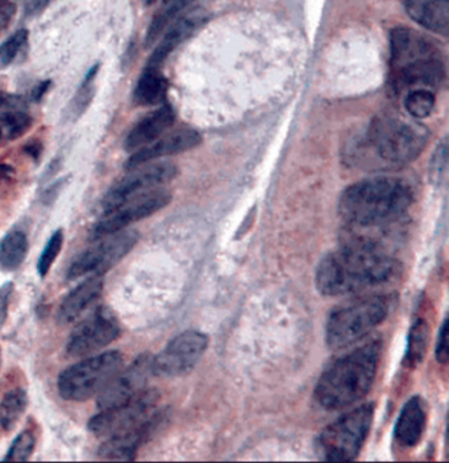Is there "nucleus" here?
I'll return each mask as SVG.
<instances>
[{
	"instance_id": "obj_9",
	"label": "nucleus",
	"mask_w": 449,
	"mask_h": 463,
	"mask_svg": "<svg viewBox=\"0 0 449 463\" xmlns=\"http://www.w3.org/2000/svg\"><path fill=\"white\" fill-rule=\"evenodd\" d=\"M139 241V234L132 230H122L108 235L105 241L82 252L71 263L69 279L86 275L103 276L131 252Z\"/></svg>"
},
{
	"instance_id": "obj_13",
	"label": "nucleus",
	"mask_w": 449,
	"mask_h": 463,
	"mask_svg": "<svg viewBox=\"0 0 449 463\" xmlns=\"http://www.w3.org/2000/svg\"><path fill=\"white\" fill-rule=\"evenodd\" d=\"M155 402L157 395L154 391L145 390L126 404L99 411V413L89 421V430L95 436L108 439L120 431L136 427L140 422L154 415Z\"/></svg>"
},
{
	"instance_id": "obj_36",
	"label": "nucleus",
	"mask_w": 449,
	"mask_h": 463,
	"mask_svg": "<svg viewBox=\"0 0 449 463\" xmlns=\"http://www.w3.org/2000/svg\"><path fill=\"white\" fill-rule=\"evenodd\" d=\"M22 106H27V103H25L22 97L0 91V112L10 110V109L14 108H22Z\"/></svg>"
},
{
	"instance_id": "obj_42",
	"label": "nucleus",
	"mask_w": 449,
	"mask_h": 463,
	"mask_svg": "<svg viewBox=\"0 0 449 463\" xmlns=\"http://www.w3.org/2000/svg\"><path fill=\"white\" fill-rule=\"evenodd\" d=\"M155 2H157V0H145L146 5H154Z\"/></svg>"
},
{
	"instance_id": "obj_32",
	"label": "nucleus",
	"mask_w": 449,
	"mask_h": 463,
	"mask_svg": "<svg viewBox=\"0 0 449 463\" xmlns=\"http://www.w3.org/2000/svg\"><path fill=\"white\" fill-rule=\"evenodd\" d=\"M62 246L63 232L61 229H59L49 238L47 246L42 250L39 261H37V271H39V275L42 278H45L48 272L51 271V266H53L54 261H56L60 252H61Z\"/></svg>"
},
{
	"instance_id": "obj_24",
	"label": "nucleus",
	"mask_w": 449,
	"mask_h": 463,
	"mask_svg": "<svg viewBox=\"0 0 449 463\" xmlns=\"http://www.w3.org/2000/svg\"><path fill=\"white\" fill-rule=\"evenodd\" d=\"M28 238L20 230H13L0 241V267L5 271H15L28 254Z\"/></svg>"
},
{
	"instance_id": "obj_40",
	"label": "nucleus",
	"mask_w": 449,
	"mask_h": 463,
	"mask_svg": "<svg viewBox=\"0 0 449 463\" xmlns=\"http://www.w3.org/2000/svg\"><path fill=\"white\" fill-rule=\"evenodd\" d=\"M25 151H27L32 157L37 159L40 154H42V146H40V143H31L30 146H25Z\"/></svg>"
},
{
	"instance_id": "obj_26",
	"label": "nucleus",
	"mask_w": 449,
	"mask_h": 463,
	"mask_svg": "<svg viewBox=\"0 0 449 463\" xmlns=\"http://www.w3.org/2000/svg\"><path fill=\"white\" fill-rule=\"evenodd\" d=\"M28 407V393L23 388H15L5 393L0 402V427L5 431L15 430Z\"/></svg>"
},
{
	"instance_id": "obj_28",
	"label": "nucleus",
	"mask_w": 449,
	"mask_h": 463,
	"mask_svg": "<svg viewBox=\"0 0 449 463\" xmlns=\"http://www.w3.org/2000/svg\"><path fill=\"white\" fill-rule=\"evenodd\" d=\"M98 69L99 66L95 65L86 74L85 80H83L82 85L78 89L76 96L71 100L70 105L68 109V118L70 120H77L85 114L88 110L89 106L93 102L95 96V86L94 80L98 74Z\"/></svg>"
},
{
	"instance_id": "obj_25",
	"label": "nucleus",
	"mask_w": 449,
	"mask_h": 463,
	"mask_svg": "<svg viewBox=\"0 0 449 463\" xmlns=\"http://www.w3.org/2000/svg\"><path fill=\"white\" fill-rule=\"evenodd\" d=\"M210 2V0H171L168 3V8L163 13L158 14L152 22L149 27L148 33H146L145 45L151 47L152 44L157 40V37L163 33V31L168 27L173 20L177 19L187 11L194 10V8H201V3Z\"/></svg>"
},
{
	"instance_id": "obj_31",
	"label": "nucleus",
	"mask_w": 449,
	"mask_h": 463,
	"mask_svg": "<svg viewBox=\"0 0 449 463\" xmlns=\"http://www.w3.org/2000/svg\"><path fill=\"white\" fill-rule=\"evenodd\" d=\"M36 447V439L30 430L22 431L19 436L14 439L10 450L5 454V462H24L31 458Z\"/></svg>"
},
{
	"instance_id": "obj_21",
	"label": "nucleus",
	"mask_w": 449,
	"mask_h": 463,
	"mask_svg": "<svg viewBox=\"0 0 449 463\" xmlns=\"http://www.w3.org/2000/svg\"><path fill=\"white\" fill-rule=\"evenodd\" d=\"M427 421L425 404L418 396L406 402L396 424V439L402 447L413 448L422 439Z\"/></svg>"
},
{
	"instance_id": "obj_15",
	"label": "nucleus",
	"mask_w": 449,
	"mask_h": 463,
	"mask_svg": "<svg viewBox=\"0 0 449 463\" xmlns=\"http://www.w3.org/2000/svg\"><path fill=\"white\" fill-rule=\"evenodd\" d=\"M152 373V355L144 354L126 370H120L98 395L99 411L119 407L146 390Z\"/></svg>"
},
{
	"instance_id": "obj_6",
	"label": "nucleus",
	"mask_w": 449,
	"mask_h": 463,
	"mask_svg": "<svg viewBox=\"0 0 449 463\" xmlns=\"http://www.w3.org/2000/svg\"><path fill=\"white\" fill-rule=\"evenodd\" d=\"M390 307L388 296L370 295L333 310L325 327L328 346L347 349L361 341L387 320Z\"/></svg>"
},
{
	"instance_id": "obj_7",
	"label": "nucleus",
	"mask_w": 449,
	"mask_h": 463,
	"mask_svg": "<svg viewBox=\"0 0 449 463\" xmlns=\"http://www.w3.org/2000/svg\"><path fill=\"white\" fill-rule=\"evenodd\" d=\"M374 405H360L325 427L315 442L319 458L330 462H351L357 458L372 428Z\"/></svg>"
},
{
	"instance_id": "obj_29",
	"label": "nucleus",
	"mask_w": 449,
	"mask_h": 463,
	"mask_svg": "<svg viewBox=\"0 0 449 463\" xmlns=\"http://www.w3.org/2000/svg\"><path fill=\"white\" fill-rule=\"evenodd\" d=\"M405 108L416 119H425L434 110L435 96L428 89H414L407 91Z\"/></svg>"
},
{
	"instance_id": "obj_5",
	"label": "nucleus",
	"mask_w": 449,
	"mask_h": 463,
	"mask_svg": "<svg viewBox=\"0 0 449 463\" xmlns=\"http://www.w3.org/2000/svg\"><path fill=\"white\" fill-rule=\"evenodd\" d=\"M390 51L391 79L398 90L436 88L444 79L439 49L416 31L396 28L390 36Z\"/></svg>"
},
{
	"instance_id": "obj_33",
	"label": "nucleus",
	"mask_w": 449,
	"mask_h": 463,
	"mask_svg": "<svg viewBox=\"0 0 449 463\" xmlns=\"http://www.w3.org/2000/svg\"><path fill=\"white\" fill-rule=\"evenodd\" d=\"M436 361L439 364H445L448 362V320L444 321L440 329L439 335H437L436 344Z\"/></svg>"
},
{
	"instance_id": "obj_18",
	"label": "nucleus",
	"mask_w": 449,
	"mask_h": 463,
	"mask_svg": "<svg viewBox=\"0 0 449 463\" xmlns=\"http://www.w3.org/2000/svg\"><path fill=\"white\" fill-rule=\"evenodd\" d=\"M206 20L207 14L201 8L187 11L185 15L178 17L177 22L172 25L171 30L166 33L158 47L154 49V54L149 59L148 66L158 68L163 65L175 49L182 45L187 39L200 30Z\"/></svg>"
},
{
	"instance_id": "obj_39",
	"label": "nucleus",
	"mask_w": 449,
	"mask_h": 463,
	"mask_svg": "<svg viewBox=\"0 0 449 463\" xmlns=\"http://www.w3.org/2000/svg\"><path fill=\"white\" fill-rule=\"evenodd\" d=\"M63 185V181H59V183L56 184V185L51 186L47 193H45V201H54L56 200L57 194H59L60 192H61Z\"/></svg>"
},
{
	"instance_id": "obj_11",
	"label": "nucleus",
	"mask_w": 449,
	"mask_h": 463,
	"mask_svg": "<svg viewBox=\"0 0 449 463\" xmlns=\"http://www.w3.org/2000/svg\"><path fill=\"white\" fill-rule=\"evenodd\" d=\"M172 201V194L165 189L155 188L128 198L122 205L105 213L94 229L95 238L108 237L122 232L129 224L151 217L158 210L165 208Z\"/></svg>"
},
{
	"instance_id": "obj_12",
	"label": "nucleus",
	"mask_w": 449,
	"mask_h": 463,
	"mask_svg": "<svg viewBox=\"0 0 449 463\" xmlns=\"http://www.w3.org/2000/svg\"><path fill=\"white\" fill-rule=\"evenodd\" d=\"M120 335L117 316L108 307H99L80 322L69 336L66 350L71 356H85L108 346Z\"/></svg>"
},
{
	"instance_id": "obj_23",
	"label": "nucleus",
	"mask_w": 449,
	"mask_h": 463,
	"mask_svg": "<svg viewBox=\"0 0 449 463\" xmlns=\"http://www.w3.org/2000/svg\"><path fill=\"white\" fill-rule=\"evenodd\" d=\"M168 80L158 68H148L143 71L134 90V102L137 106H157L165 102Z\"/></svg>"
},
{
	"instance_id": "obj_4",
	"label": "nucleus",
	"mask_w": 449,
	"mask_h": 463,
	"mask_svg": "<svg viewBox=\"0 0 449 463\" xmlns=\"http://www.w3.org/2000/svg\"><path fill=\"white\" fill-rule=\"evenodd\" d=\"M427 139V129L422 126L384 115L373 120L361 146L350 156L362 168H401L419 157Z\"/></svg>"
},
{
	"instance_id": "obj_27",
	"label": "nucleus",
	"mask_w": 449,
	"mask_h": 463,
	"mask_svg": "<svg viewBox=\"0 0 449 463\" xmlns=\"http://www.w3.org/2000/svg\"><path fill=\"white\" fill-rule=\"evenodd\" d=\"M428 345V325L425 320H418L411 327L408 335L407 352H406L405 364L408 367L418 366L423 361Z\"/></svg>"
},
{
	"instance_id": "obj_14",
	"label": "nucleus",
	"mask_w": 449,
	"mask_h": 463,
	"mask_svg": "<svg viewBox=\"0 0 449 463\" xmlns=\"http://www.w3.org/2000/svg\"><path fill=\"white\" fill-rule=\"evenodd\" d=\"M177 166L172 163L152 164L132 169L131 174L117 181L103 200L105 213L122 205L128 198L160 188L177 176Z\"/></svg>"
},
{
	"instance_id": "obj_30",
	"label": "nucleus",
	"mask_w": 449,
	"mask_h": 463,
	"mask_svg": "<svg viewBox=\"0 0 449 463\" xmlns=\"http://www.w3.org/2000/svg\"><path fill=\"white\" fill-rule=\"evenodd\" d=\"M28 45V31L20 30L0 45V71L15 62Z\"/></svg>"
},
{
	"instance_id": "obj_41",
	"label": "nucleus",
	"mask_w": 449,
	"mask_h": 463,
	"mask_svg": "<svg viewBox=\"0 0 449 463\" xmlns=\"http://www.w3.org/2000/svg\"><path fill=\"white\" fill-rule=\"evenodd\" d=\"M14 169L7 164H0V181L7 180L13 176Z\"/></svg>"
},
{
	"instance_id": "obj_16",
	"label": "nucleus",
	"mask_w": 449,
	"mask_h": 463,
	"mask_svg": "<svg viewBox=\"0 0 449 463\" xmlns=\"http://www.w3.org/2000/svg\"><path fill=\"white\" fill-rule=\"evenodd\" d=\"M201 143L200 132L195 131V129H175V131L169 132V134H164L154 143L135 151V154L126 160V168L132 171L137 166L145 165V164L161 159V157L190 151V149L200 146Z\"/></svg>"
},
{
	"instance_id": "obj_10",
	"label": "nucleus",
	"mask_w": 449,
	"mask_h": 463,
	"mask_svg": "<svg viewBox=\"0 0 449 463\" xmlns=\"http://www.w3.org/2000/svg\"><path fill=\"white\" fill-rule=\"evenodd\" d=\"M209 347V336L187 330L173 338L158 355L152 356V373L161 378H177L190 373Z\"/></svg>"
},
{
	"instance_id": "obj_8",
	"label": "nucleus",
	"mask_w": 449,
	"mask_h": 463,
	"mask_svg": "<svg viewBox=\"0 0 449 463\" xmlns=\"http://www.w3.org/2000/svg\"><path fill=\"white\" fill-rule=\"evenodd\" d=\"M123 355L108 352L86 358L66 368L59 376V392L69 402H86L102 392L123 368Z\"/></svg>"
},
{
	"instance_id": "obj_2",
	"label": "nucleus",
	"mask_w": 449,
	"mask_h": 463,
	"mask_svg": "<svg viewBox=\"0 0 449 463\" xmlns=\"http://www.w3.org/2000/svg\"><path fill=\"white\" fill-rule=\"evenodd\" d=\"M401 266L385 247L345 237L338 251L325 256L316 269L315 284L328 298L353 295L390 283Z\"/></svg>"
},
{
	"instance_id": "obj_17",
	"label": "nucleus",
	"mask_w": 449,
	"mask_h": 463,
	"mask_svg": "<svg viewBox=\"0 0 449 463\" xmlns=\"http://www.w3.org/2000/svg\"><path fill=\"white\" fill-rule=\"evenodd\" d=\"M157 420L158 417L154 413L145 421L137 424L136 427L108 437L105 444L98 450V456L100 458L108 459V461H134L140 445L154 430Z\"/></svg>"
},
{
	"instance_id": "obj_22",
	"label": "nucleus",
	"mask_w": 449,
	"mask_h": 463,
	"mask_svg": "<svg viewBox=\"0 0 449 463\" xmlns=\"http://www.w3.org/2000/svg\"><path fill=\"white\" fill-rule=\"evenodd\" d=\"M103 290L102 276H91L74 288L60 305L59 320L61 324L76 321L89 305L97 300Z\"/></svg>"
},
{
	"instance_id": "obj_19",
	"label": "nucleus",
	"mask_w": 449,
	"mask_h": 463,
	"mask_svg": "<svg viewBox=\"0 0 449 463\" xmlns=\"http://www.w3.org/2000/svg\"><path fill=\"white\" fill-rule=\"evenodd\" d=\"M175 120V112L171 106H161L157 110L149 112L135 128L129 131L125 140L126 151L134 152L169 131Z\"/></svg>"
},
{
	"instance_id": "obj_35",
	"label": "nucleus",
	"mask_w": 449,
	"mask_h": 463,
	"mask_svg": "<svg viewBox=\"0 0 449 463\" xmlns=\"http://www.w3.org/2000/svg\"><path fill=\"white\" fill-rule=\"evenodd\" d=\"M15 14V3L11 2V0H0V34L10 27Z\"/></svg>"
},
{
	"instance_id": "obj_34",
	"label": "nucleus",
	"mask_w": 449,
	"mask_h": 463,
	"mask_svg": "<svg viewBox=\"0 0 449 463\" xmlns=\"http://www.w3.org/2000/svg\"><path fill=\"white\" fill-rule=\"evenodd\" d=\"M14 293V283H5L0 287V330L5 326L7 320L8 307H10L11 298Z\"/></svg>"
},
{
	"instance_id": "obj_43",
	"label": "nucleus",
	"mask_w": 449,
	"mask_h": 463,
	"mask_svg": "<svg viewBox=\"0 0 449 463\" xmlns=\"http://www.w3.org/2000/svg\"><path fill=\"white\" fill-rule=\"evenodd\" d=\"M169 2H171V0H165V5H168Z\"/></svg>"
},
{
	"instance_id": "obj_20",
	"label": "nucleus",
	"mask_w": 449,
	"mask_h": 463,
	"mask_svg": "<svg viewBox=\"0 0 449 463\" xmlns=\"http://www.w3.org/2000/svg\"><path fill=\"white\" fill-rule=\"evenodd\" d=\"M403 3L414 22L435 33L447 36L449 0H403Z\"/></svg>"
},
{
	"instance_id": "obj_37",
	"label": "nucleus",
	"mask_w": 449,
	"mask_h": 463,
	"mask_svg": "<svg viewBox=\"0 0 449 463\" xmlns=\"http://www.w3.org/2000/svg\"><path fill=\"white\" fill-rule=\"evenodd\" d=\"M49 2H51V0H28L27 15L33 16L42 13L49 5Z\"/></svg>"
},
{
	"instance_id": "obj_3",
	"label": "nucleus",
	"mask_w": 449,
	"mask_h": 463,
	"mask_svg": "<svg viewBox=\"0 0 449 463\" xmlns=\"http://www.w3.org/2000/svg\"><path fill=\"white\" fill-rule=\"evenodd\" d=\"M381 353V341H372L333 362L316 384V402L325 411H341L364 399L373 387Z\"/></svg>"
},
{
	"instance_id": "obj_38",
	"label": "nucleus",
	"mask_w": 449,
	"mask_h": 463,
	"mask_svg": "<svg viewBox=\"0 0 449 463\" xmlns=\"http://www.w3.org/2000/svg\"><path fill=\"white\" fill-rule=\"evenodd\" d=\"M51 80H42V82H40L39 85L36 86V88L33 89V91H32V99L42 100V98L45 96V93H47L48 89L51 88Z\"/></svg>"
},
{
	"instance_id": "obj_1",
	"label": "nucleus",
	"mask_w": 449,
	"mask_h": 463,
	"mask_svg": "<svg viewBox=\"0 0 449 463\" xmlns=\"http://www.w3.org/2000/svg\"><path fill=\"white\" fill-rule=\"evenodd\" d=\"M411 203L413 191L405 181L391 177L369 178L342 192L339 214L347 224V237L384 246L379 240L382 232L399 222Z\"/></svg>"
}]
</instances>
